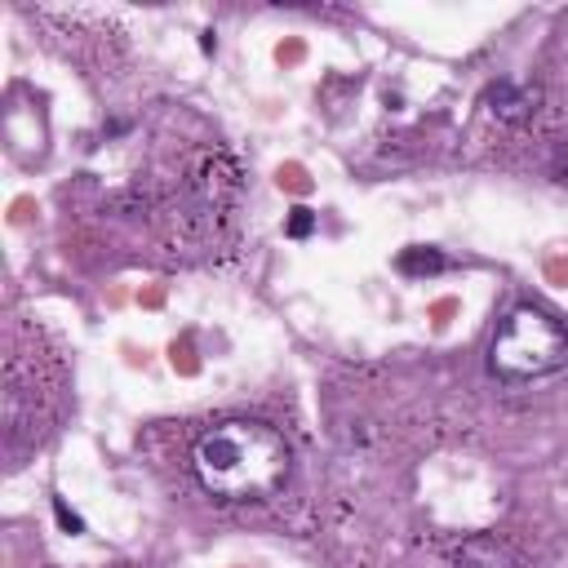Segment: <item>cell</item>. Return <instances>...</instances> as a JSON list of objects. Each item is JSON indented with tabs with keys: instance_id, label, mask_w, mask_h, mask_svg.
Segmentation results:
<instances>
[{
	"instance_id": "3957f363",
	"label": "cell",
	"mask_w": 568,
	"mask_h": 568,
	"mask_svg": "<svg viewBox=\"0 0 568 568\" xmlns=\"http://www.w3.org/2000/svg\"><path fill=\"white\" fill-rule=\"evenodd\" d=\"M186 186H191L200 213H222V209H231L235 195H240V169H235L231 155H222V151H204V155L195 160Z\"/></svg>"
},
{
	"instance_id": "52a82bcc",
	"label": "cell",
	"mask_w": 568,
	"mask_h": 568,
	"mask_svg": "<svg viewBox=\"0 0 568 568\" xmlns=\"http://www.w3.org/2000/svg\"><path fill=\"white\" fill-rule=\"evenodd\" d=\"M311 226H315L311 209H293V217H288V235H293V240H302V235H306Z\"/></svg>"
},
{
	"instance_id": "277c9868",
	"label": "cell",
	"mask_w": 568,
	"mask_h": 568,
	"mask_svg": "<svg viewBox=\"0 0 568 568\" xmlns=\"http://www.w3.org/2000/svg\"><path fill=\"white\" fill-rule=\"evenodd\" d=\"M484 111L497 115L501 124H519L537 111V89L515 84V80H497V84L484 89Z\"/></svg>"
},
{
	"instance_id": "7a4b0ae2",
	"label": "cell",
	"mask_w": 568,
	"mask_h": 568,
	"mask_svg": "<svg viewBox=\"0 0 568 568\" xmlns=\"http://www.w3.org/2000/svg\"><path fill=\"white\" fill-rule=\"evenodd\" d=\"M564 364H568V333L541 306H515L488 342V368L501 382H537L559 373Z\"/></svg>"
},
{
	"instance_id": "ba28073f",
	"label": "cell",
	"mask_w": 568,
	"mask_h": 568,
	"mask_svg": "<svg viewBox=\"0 0 568 568\" xmlns=\"http://www.w3.org/2000/svg\"><path fill=\"white\" fill-rule=\"evenodd\" d=\"M53 510H58V519H62V528H71V532H80V515H71V510H67V501H62V497H58V501H53Z\"/></svg>"
},
{
	"instance_id": "5b68a950",
	"label": "cell",
	"mask_w": 568,
	"mask_h": 568,
	"mask_svg": "<svg viewBox=\"0 0 568 568\" xmlns=\"http://www.w3.org/2000/svg\"><path fill=\"white\" fill-rule=\"evenodd\" d=\"M457 568H515V555L501 546V541H466L462 555H457Z\"/></svg>"
},
{
	"instance_id": "8992f818",
	"label": "cell",
	"mask_w": 568,
	"mask_h": 568,
	"mask_svg": "<svg viewBox=\"0 0 568 568\" xmlns=\"http://www.w3.org/2000/svg\"><path fill=\"white\" fill-rule=\"evenodd\" d=\"M448 262L435 253V248H404L399 253V271L404 275H435V271H444Z\"/></svg>"
},
{
	"instance_id": "6da1fadb",
	"label": "cell",
	"mask_w": 568,
	"mask_h": 568,
	"mask_svg": "<svg viewBox=\"0 0 568 568\" xmlns=\"http://www.w3.org/2000/svg\"><path fill=\"white\" fill-rule=\"evenodd\" d=\"M191 470L209 497L244 506V501H266L288 484L293 453L275 426L253 417H226L195 439Z\"/></svg>"
}]
</instances>
